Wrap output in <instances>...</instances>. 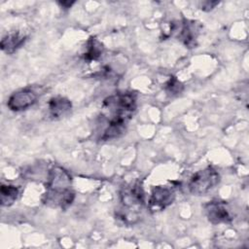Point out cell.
Instances as JSON below:
<instances>
[{
    "instance_id": "9",
    "label": "cell",
    "mask_w": 249,
    "mask_h": 249,
    "mask_svg": "<svg viewBox=\"0 0 249 249\" xmlns=\"http://www.w3.org/2000/svg\"><path fill=\"white\" fill-rule=\"evenodd\" d=\"M71 109V101L64 96L52 97L48 102V116L51 120L56 121L67 117Z\"/></svg>"
},
{
    "instance_id": "13",
    "label": "cell",
    "mask_w": 249,
    "mask_h": 249,
    "mask_svg": "<svg viewBox=\"0 0 249 249\" xmlns=\"http://www.w3.org/2000/svg\"><path fill=\"white\" fill-rule=\"evenodd\" d=\"M165 89L170 94H178L182 91L183 85L175 77H170L165 84Z\"/></svg>"
},
{
    "instance_id": "3",
    "label": "cell",
    "mask_w": 249,
    "mask_h": 249,
    "mask_svg": "<svg viewBox=\"0 0 249 249\" xmlns=\"http://www.w3.org/2000/svg\"><path fill=\"white\" fill-rule=\"evenodd\" d=\"M145 202V195L140 181L130 182L124 185L120 193V208L116 217L126 226L137 223Z\"/></svg>"
},
{
    "instance_id": "5",
    "label": "cell",
    "mask_w": 249,
    "mask_h": 249,
    "mask_svg": "<svg viewBox=\"0 0 249 249\" xmlns=\"http://www.w3.org/2000/svg\"><path fill=\"white\" fill-rule=\"evenodd\" d=\"M175 199L174 191L167 186H157L154 187L149 200L148 208L151 212L156 213L164 210L173 203Z\"/></svg>"
},
{
    "instance_id": "4",
    "label": "cell",
    "mask_w": 249,
    "mask_h": 249,
    "mask_svg": "<svg viewBox=\"0 0 249 249\" xmlns=\"http://www.w3.org/2000/svg\"><path fill=\"white\" fill-rule=\"evenodd\" d=\"M220 180L219 172L214 167L207 166L191 177L188 188L194 196H204L212 191L220 183Z\"/></svg>"
},
{
    "instance_id": "11",
    "label": "cell",
    "mask_w": 249,
    "mask_h": 249,
    "mask_svg": "<svg viewBox=\"0 0 249 249\" xmlns=\"http://www.w3.org/2000/svg\"><path fill=\"white\" fill-rule=\"evenodd\" d=\"M19 191L18 187L13 185L2 184L0 187V203L4 207L13 205L18 199Z\"/></svg>"
},
{
    "instance_id": "7",
    "label": "cell",
    "mask_w": 249,
    "mask_h": 249,
    "mask_svg": "<svg viewBox=\"0 0 249 249\" xmlns=\"http://www.w3.org/2000/svg\"><path fill=\"white\" fill-rule=\"evenodd\" d=\"M38 94L31 88H25L13 92L7 102V106L14 112H19L31 107L37 100Z\"/></svg>"
},
{
    "instance_id": "8",
    "label": "cell",
    "mask_w": 249,
    "mask_h": 249,
    "mask_svg": "<svg viewBox=\"0 0 249 249\" xmlns=\"http://www.w3.org/2000/svg\"><path fill=\"white\" fill-rule=\"evenodd\" d=\"M200 31V24L196 20L184 19L179 28L178 38L186 46V48H196L197 45V37Z\"/></svg>"
},
{
    "instance_id": "14",
    "label": "cell",
    "mask_w": 249,
    "mask_h": 249,
    "mask_svg": "<svg viewBox=\"0 0 249 249\" xmlns=\"http://www.w3.org/2000/svg\"><path fill=\"white\" fill-rule=\"evenodd\" d=\"M219 4H220L219 1H205L201 5V10H203L205 12H209V11L213 10Z\"/></svg>"
},
{
    "instance_id": "15",
    "label": "cell",
    "mask_w": 249,
    "mask_h": 249,
    "mask_svg": "<svg viewBox=\"0 0 249 249\" xmlns=\"http://www.w3.org/2000/svg\"><path fill=\"white\" fill-rule=\"evenodd\" d=\"M74 3H75L74 1H72V2H70V1H62V2H58V4H59L62 8H64V9H69V8H71V6H72Z\"/></svg>"
},
{
    "instance_id": "1",
    "label": "cell",
    "mask_w": 249,
    "mask_h": 249,
    "mask_svg": "<svg viewBox=\"0 0 249 249\" xmlns=\"http://www.w3.org/2000/svg\"><path fill=\"white\" fill-rule=\"evenodd\" d=\"M137 106V95L132 91L112 94L103 100L99 123V139L108 141L119 138L125 130Z\"/></svg>"
},
{
    "instance_id": "6",
    "label": "cell",
    "mask_w": 249,
    "mask_h": 249,
    "mask_svg": "<svg viewBox=\"0 0 249 249\" xmlns=\"http://www.w3.org/2000/svg\"><path fill=\"white\" fill-rule=\"evenodd\" d=\"M204 213L207 220L213 225L229 224L232 221V215L225 201L211 200L204 205Z\"/></svg>"
},
{
    "instance_id": "10",
    "label": "cell",
    "mask_w": 249,
    "mask_h": 249,
    "mask_svg": "<svg viewBox=\"0 0 249 249\" xmlns=\"http://www.w3.org/2000/svg\"><path fill=\"white\" fill-rule=\"evenodd\" d=\"M26 36L20 33L19 31H13L6 34L0 43L1 50L8 53H14L18 49H19L25 42Z\"/></svg>"
},
{
    "instance_id": "2",
    "label": "cell",
    "mask_w": 249,
    "mask_h": 249,
    "mask_svg": "<svg viewBox=\"0 0 249 249\" xmlns=\"http://www.w3.org/2000/svg\"><path fill=\"white\" fill-rule=\"evenodd\" d=\"M74 199L75 193L70 174L60 166L52 167L47 175L46 192L42 196L43 203L52 208L66 210Z\"/></svg>"
},
{
    "instance_id": "12",
    "label": "cell",
    "mask_w": 249,
    "mask_h": 249,
    "mask_svg": "<svg viewBox=\"0 0 249 249\" xmlns=\"http://www.w3.org/2000/svg\"><path fill=\"white\" fill-rule=\"evenodd\" d=\"M103 53L102 44L95 38H90L87 44V51L84 53V57L87 61L98 59Z\"/></svg>"
}]
</instances>
